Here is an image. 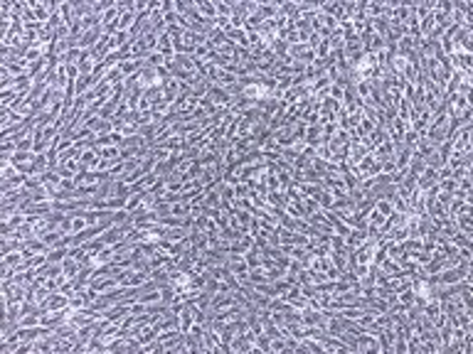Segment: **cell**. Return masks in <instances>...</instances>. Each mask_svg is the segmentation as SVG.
Wrapping results in <instances>:
<instances>
[{"label": "cell", "mask_w": 473, "mask_h": 354, "mask_svg": "<svg viewBox=\"0 0 473 354\" xmlns=\"http://www.w3.org/2000/svg\"><path fill=\"white\" fill-rule=\"evenodd\" d=\"M155 52H160L165 59H173V57H175V47H173V39L168 32H163V35L158 37V49H155Z\"/></svg>", "instance_id": "cell-4"}, {"label": "cell", "mask_w": 473, "mask_h": 354, "mask_svg": "<svg viewBox=\"0 0 473 354\" xmlns=\"http://www.w3.org/2000/svg\"><path fill=\"white\" fill-rule=\"evenodd\" d=\"M96 84H99V79H96L94 74H79V79H76V96L92 91Z\"/></svg>", "instance_id": "cell-3"}, {"label": "cell", "mask_w": 473, "mask_h": 354, "mask_svg": "<svg viewBox=\"0 0 473 354\" xmlns=\"http://www.w3.org/2000/svg\"><path fill=\"white\" fill-rule=\"evenodd\" d=\"M367 241V226H353L350 234L345 236V246L348 248H358L360 243Z\"/></svg>", "instance_id": "cell-2"}, {"label": "cell", "mask_w": 473, "mask_h": 354, "mask_svg": "<svg viewBox=\"0 0 473 354\" xmlns=\"http://www.w3.org/2000/svg\"><path fill=\"white\" fill-rule=\"evenodd\" d=\"M195 8H197V13H200L202 18H207V20H214V18H217V13H214V3H205V0H197V3H195Z\"/></svg>", "instance_id": "cell-7"}, {"label": "cell", "mask_w": 473, "mask_h": 354, "mask_svg": "<svg viewBox=\"0 0 473 354\" xmlns=\"http://www.w3.org/2000/svg\"><path fill=\"white\" fill-rule=\"evenodd\" d=\"M375 209H377L382 217H390V214L395 212V207H392V199H377V202H375Z\"/></svg>", "instance_id": "cell-9"}, {"label": "cell", "mask_w": 473, "mask_h": 354, "mask_svg": "<svg viewBox=\"0 0 473 354\" xmlns=\"http://www.w3.org/2000/svg\"><path fill=\"white\" fill-rule=\"evenodd\" d=\"M79 268H81V266H79V261H76V259L72 256V254H69V256H67V259L62 261V273H64L67 278H72V276H76V273H79Z\"/></svg>", "instance_id": "cell-6"}, {"label": "cell", "mask_w": 473, "mask_h": 354, "mask_svg": "<svg viewBox=\"0 0 473 354\" xmlns=\"http://www.w3.org/2000/svg\"><path fill=\"white\" fill-rule=\"evenodd\" d=\"M69 251H72L69 246H55V248L47 251V261L50 263H62L67 256H69Z\"/></svg>", "instance_id": "cell-5"}, {"label": "cell", "mask_w": 473, "mask_h": 354, "mask_svg": "<svg viewBox=\"0 0 473 354\" xmlns=\"http://www.w3.org/2000/svg\"><path fill=\"white\" fill-rule=\"evenodd\" d=\"M67 305H69V295L62 293V290H57V293H50V298L39 305V310H42V313H55V310H62V308H67Z\"/></svg>", "instance_id": "cell-1"}, {"label": "cell", "mask_w": 473, "mask_h": 354, "mask_svg": "<svg viewBox=\"0 0 473 354\" xmlns=\"http://www.w3.org/2000/svg\"><path fill=\"white\" fill-rule=\"evenodd\" d=\"M214 13H217V18L232 20V3H220V0H214Z\"/></svg>", "instance_id": "cell-8"}]
</instances>
